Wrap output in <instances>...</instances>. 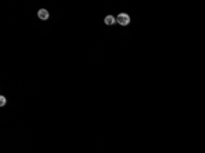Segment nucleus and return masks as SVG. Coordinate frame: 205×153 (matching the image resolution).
<instances>
[{
	"label": "nucleus",
	"instance_id": "nucleus-4",
	"mask_svg": "<svg viewBox=\"0 0 205 153\" xmlns=\"http://www.w3.org/2000/svg\"><path fill=\"white\" fill-rule=\"evenodd\" d=\"M6 103H7L6 97H4V96H0V105H2V107H4V105H6Z\"/></svg>",
	"mask_w": 205,
	"mask_h": 153
},
{
	"label": "nucleus",
	"instance_id": "nucleus-2",
	"mask_svg": "<svg viewBox=\"0 0 205 153\" xmlns=\"http://www.w3.org/2000/svg\"><path fill=\"white\" fill-rule=\"evenodd\" d=\"M37 17L42 21H47L48 18H49V13H48L45 8H40V10L37 11Z\"/></svg>",
	"mask_w": 205,
	"mask_h": 153
},
{
	"label": "nucleus",
	"instance_id": "nucleus-1",
	"mask_svg": "<svg viewBox=\"0 0 205 153\" xmlns=\"http://www.w3.org/2000/svg\"><path fill=\"white\" fill-rule=\"evenodd\" d=\"M116 22L120 26H127L128 23H130V17H128V14H126V13H120L118 15V18H116Z\"/></svg>",
	"mask_w": 205,
	"mask_h": 153
},
{
	"label": "nucleus",
	"instance_id": "nucleus-3",
	"mask_svg": "<svg viewBox=\"0 0 205 153\" xmlns=\"http://www.w3.org/2000/svg\"><path fill=\"white\" fill-rule=\"evenodd\" d=\"M104 23L108 26L114 25V23H116V18L114 17V15H107L105 18H104Z\"/></svg>",
	"mask_w": 205,
	"mask_h": 153
}]
</instances>
